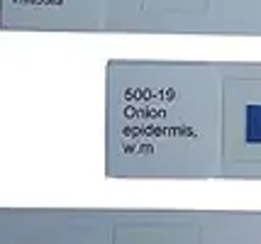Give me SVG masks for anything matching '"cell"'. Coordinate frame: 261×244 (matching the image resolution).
<instances>
[]
</instances>
